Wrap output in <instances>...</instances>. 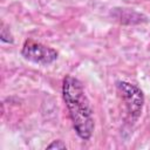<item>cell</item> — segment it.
Returning <instances> with one entry per match:
<instances>
[{
    "instance_id": "1",
    "label": "cell",
    "mask_w": 150,
    "mask_h": 150,
    "mask_svg": "<svg viewBox=\"0 0 150 150\" xmlns=\"http://www.w3.org/2000/svg\"><path fill=\"white\" fill-rule=\"evenodd\" d=\"M62 96L77 136L84 141L89 139L94 131V120L82 83L76 77L66 76L62 83Z\"/></svg>"
},
{
    "instance_id": "2",
    "label": "cell",
    "mask_w": 150,
    "mask_h": 150,
    "mask_svg": "<svg viewBox=\"0 0 150 150\" xmlns=\"http://www.w3.org/2000/svg\"><path fill=\"white\" fill-rule=\"evenodd\" d=\"M116 87L122 95L128 114L131 116L132 120H136L141 115L142 107L144 103V96L142 90L136 84L125 81H118L116 83Z\"/></svg>"
},
{
    "instance_id": "3",
    "label": "cell",
    "mask_w": 150,
    "mask_h": 150,
    "mask_svg": "<svg viewBox=\"0 0 150 150\" xmlns=\"http://www.w3.org/2000/svg\"><path fill=\"white\" fill-rule=\"evenodd\" d=\"M21 55L32 62L40 64H50L57 59V52L42 43L27 40L21 49Z\"/></svg>"
},
{
    "instance_id": "4",
    "label": "cell",
    "mask_w": 150,
    "mask_h": 150,
    "mask_svg": "<svg viewBox=\"0 0 150 150\" xmlns=\"http://www.w3.org/2000/svg\"><path fill=\"white\" fill-rule=\"evenodd\" d=\"M1 41L2 42H13L12 35L9 33V29L7 27H5V26L1 28Z\"/></svg>"
},
{
    "instance_id": "5",
    "label": "cell",
    "mask_w": 150,
    "mask_h": 150,
    "mask_svg": "<svg viewBox=\"0 0 150 150\" xmlns=\"http://www.w3.org/2000/svg\"><path fill=\"white\" fill-rule=\"evenodd\" d=\"M47 149H66V144L62 141H53L49 145H47Z\"/></svg>"
}]
</instances>
